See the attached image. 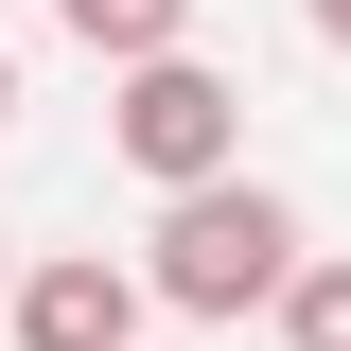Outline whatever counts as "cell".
Masks as SVG:
<instances>
[{"mask_svg":"<svg viewBox=\"0 0 351 351\" xmlns=\"http://www.w3.org/2000/svg\"><path fill=\"white\" fill-rule=\"evenodd\" d=\"M299 193L281 176H193V193H158V246H141V299L193 316V334H228V316H263L281 281H299Z\"/></svg>","mask_w":351,"mask_h":351,"instance_id":"obj_1","label":"cell"},{"mask_svg":"<svg viewBox=\"0 0 351 351\" xmlns=\"http://www.w3.org/2000/svg\"><path fill=\"white\" fill-rule=\"evenodd\" d=\"M106 158H123L141 193L246 176V88H228L211 53H141V71H106Z\"/></svg>","mask_w":351,"mask_h":351,"instance_id":"obj_2","label":"cell"},{"mask_svg":"<svg viewBox=\"0 0 351 351\" xmlns=\"http://www.w3.org/2000/svg\"><path fill=\"white\" fill-rule=\"evenodd\" d=\"M141 263H106V246H36L18 263V299H0V334L18 351H141Z\"/></svg>","mask_w":351,"mask_h":351,"instance_id":"obj_3","label":"cell"},{"mask_svg":"<svg viewBox=\"0 0 351 351\" xmlns=\"http://www.w3.org/2000/svg\"><path fill=\"white\" fill-rule=\"evenodd\" d=\"M53 36L106 53V71H141V53H193V0H53Z\"/></svg>","mask_w":351,"mask_h":351,"instance_id":"obj_4","label":"cell"},{"mask_svg":"<svg viewBox=\"0 0 351 351\" xmlns=\"http://www.w3.org/2000/svg\"><path fill=\"white\" fill-rule=\"evenodd\" d=\"M281 351H351V246H299V281H281Z\"/></svg>","mask_w":351,"mask_h":351,"instance_id":"obj_5","label":"cell"},{"mask_svg":"<svg viewBox=\"0 0 351 351\" xmlns=\"http://www.w3.org/2000/svg\"><path fill=\"white\" fill-rule=\"evenodd\" d=\"M299 18H316V36H334V53H351V0H299Z\"/></svg>","mask_w":351,"mask_h":351,"instance_id":"obj_6","label":"cell"},{"mask_svg":"<svg viewBox=\"0 0 351 351\" xmlns=\"http://www.w3.org/2000/svg\"><path fill=\"white\" fill-rule=\"evenodd\" d=\"M0 123H18V36H0Z\"/></svg>","mask_w":351,"mask_h":351,"instance_id":"obj_7","label":"cell"},{"mask_svg":"<svg viewBox=\"0 0 351 351\" xmlns=\"http://www.w3.org/2000/svg\"><path fill=\"white\" fill-rule=\"evenodd\" d=\"M0 299H18V228H0Z\"/></svg>","mask_w":351,"mask_h":351,"instance_id":"obj_8","label":"cell"}]
</instances>
